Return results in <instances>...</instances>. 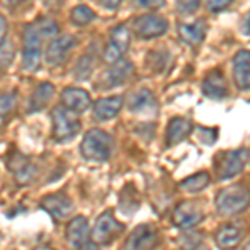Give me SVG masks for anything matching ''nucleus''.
Instances as JSON below:
<instances>
[{
  "mask_svg": "<svg viewBox=\"0 0 250 250\" xmlns=\"http://www.w3.org/2000/svg\"><path fill=\"white\" fill-rule=\"evenodd\" d=\"M9 170L14 172V177L15 180L19 182V185H27L32 182V179L35 177V165L30 162L27 157L23 155H14L12 160L9 162Z\"/></svg>",
  "mask_w": 250,
  "mask_h": 250,
  "instance_id": "obj_19",
  "label": "nucleus"
},
{
  "mask_svg": "<svg viewBox=\"0 0 250 250\" xmlns=\"http://www.w3.org/2000/svg\"><path fill=\"white\" fill-rule=\"evenodd\" d=\"M240 240H242V230L233 227V225H224L215 233V242L222 249L235 247Z\"/></svg>",
  "mask_w": 250,
  "mask_h": 250,
  "instance_id": "obj_25",
  "label": "nucleus"
},
{
  "mask_svg": "<svg viewBox=\"0 0 250 250\" xmlns=\"http://www.w3.org/2000/svg\"><path fill=\"white\" fill-rule=\"evenodd\" d=\"M22 2H25V0H0V3L5 7H10V9H14V7H19Z\"/></svg>",
  "mask_w": 250,
  "mask_h": 250,
  "instance_id": "obj_35",
  "label": "nucleus"
},
{
  "mask_svg": "<svg viewBox=\"0 0 250 250\" xmlns=\"http://www.w3.org/2000/svg\"><path fill=\"white\" fill-rule=\"evenodd\" d=\"M128 45H130V29L125 23H120L112 30L107 47L104 50V62L110 65V63H115L117 60L124 59Z\"/></svg>",
  "mask_w": 250,
  "mask_h": 250,
  "instance_id": "obj_7",
  "label": "nucleus"
},
{
  "mask_svg": "<svg viewBox=\"0 0 250 250\" xmlns=\"http://www.w3.org/2000/svg\"><path fill=\"white\" fill-rule=\"evenodd\" d=\"M19 107V95L15 90L0 94V127L9 124Z\"/></svg>",
  "mask_w": 250,
  "mask_h": 250,
  "instance_id": "obj_24",
  "label": "nucleus"
},
{
  "mask_svg": "<svg viewBox=\"0 0 250 250\" xmlns=\"http://www.w3.org/2000/svg\"><path fill=\"white\" fill-rule=\"evenodd\" d=\"M202 92H204L205 97L213 99V100H220L227 95V83H225V77L219 68L210 70L207 74V77L204 79V83H202Z\"/></svg>",
  "mask_w": 250,
  "mask_h": 250,
  "instance_id": "obj_18",
  "label": "nucleus"
},
{
  "mask_svg": "<svg viewBox=\"0 0 250 250\" xmlns=\"http://www.w3.org/2000/svg\"><path fill=\"white\" fill-rule=\"evenodd\" d=\"M207 25L204 20H197L193 23H180L179 25V35L180 40L187 45H199L205 37Z\"/></svg>",
  "mask_w": 250,
  "mask_h": 250,
  "instance_id": "obj_20",
  "label": "nucleus"
},
{
  "mask_svg": "<svg viewBox=\"0 0 250 250\" xmlns=\"http://www.w3.org/2000/svg\"><path fill=\"white\" fill-rule=\"evenodd\" d=\"M54 85L48 82H40L37 87L34 88L30 99H29V112H40L43 110L50 99L54 97Z\"/></svg>",
  "mask_w": 250,
  "mask_h": 250,
  "instance_id": "obj_22",
  "label": "nucleus"
},
{
  "mask_svg": "<svg viewBox=\"0 0 250 250\" xmlns=\"http://www.w3.org/2000/svg\"><path fill=\"white\" fill-rule=\"evenodd\" d=\"M94 57L92 55H83L82 59L79 60V63L74 68V77L79 80H85L88 79V75L94 72Z\"/></svg>",
  "mask_w": 250,
  "mask_h": 250,
  "instance_id": "obj_28",
  "label": "nucleus"
},
{
  "mask_svg": "<svg viewBox=\"0 0 250 250\" xmlns=\"http://www.w3.org/2000/svg\"><path fill=\"white\" fill-rule=\"evenodd\" d=\"M122 107H124V99L120 95L104 97V99H99L94 104V115L95 119L107 122V120L115 119L119 115V112L122 110Z\"/></svg>",
  "mask_w": 250,
  "mask_h": 250,
  "instance_id": "obj_15",
  "label": "nucleus"
},
{
  "mask_svg": "<svg viewBox=\"0 0 250 250\" xmlns=\"http://www.w3.org/2000/svg\"><path fill=\"white\" fill-rule=\"evenodd\" d=\"M210 184V175L207 172H199V173H193V175L187 177L180 182V188L185 192H190V193H195V192H200L204 190L207 185Z\"/></svg>",
  "mask_w": 250,
  "mask_h": 250,
  "instance_id": "obj_26",
  "label": "nucleus"
},
{
  "mask_svg": "<svg viewBox=\"0 0 250 250\" xmlns=\"http://www.w3.org/2000/svg\"><path fill=\"white\" fill-rule=\"evenodd\" d=\"M100 5H104L108 10H117L122 3V0H99Z\"/></svg>",
  "mask_w": 250,
  "mask_h": 250,
  "instance_id": "obj_34",
  "label": "nucleus"
},
{
  "mask_svg": "<svg viewBox=\"0 0 250 250\" xmlns=\"http://www.w3.org/2000/svg\"><path fill=\"white\" fill-rule=\"evenodd\" d=\"M128 108L132 112H139V114H147V112L157 110V102L155 97L148 88H140L135 94H132L130 102H128Z\"/></svg>",
  "mask_w": 250,
  "mask_h": 250,
  "instance_id": "obj_23",
  "label": "nucleus"
},
{
  "mask_svg": "<svg viewBox=\"0 0 250 250\" xmlns=\"http://www.w3.org/2000/svg\"><path fill=\"white\" fill-rule=\"evenodd\" d=\"M197 128H199L200 140H202L204 144L212 145L213 142H215V139H217V130H215V128L212 130V134H210V130H208V128H205V127H197Z\"/></svg>",
  "mask_w": 250,
  "mask_h": 250,
  "instance_id": "obj_31",
  "label": "nucleus"
},
{
  "mask_svg": "<svg viewBox=\"0 0 250 250\" xmlns=\"http://www.w3.org/2000/svg\"><path fill=\"white\" fill-rule=\"evenodd\" d=\"M192 134V124L184 117H173L168 122L167 128V144L177 145Z\"/></svg>",
  "mask_w": 250,
  "mask_h": 250,
  "instance_id": "obj_21",
  "label": "nucleus"
},
{
  "mask_svg": "<svg viewBox=\"0 0 250 250\" xmlns=\"http://www.w3.org/2000/svg\"><path fill=\"white\" fill-rule=\"evenodd\" d=\"M250 205V188L242 184H233L219 192L215 207L220 215H237Z\"/></svg>",
  "mask_w": 250,
  "mask_h": 250,
  "instance_id": "obj_2",
  "label": "nucleus"
},
{
  "mask_svg": "<svg viewBox=\"0 0 250 250\" xmlns=\"http://www.w3.org/2000/svg\"><path fill=\"white\" fill-rule=\"evenodd\" d=\"M94 19H95L94 10L88 9L87 5H77V7H74L72 12H70L72 23H74V25H77V27H85Z\"/></svg>",
  "mask_w": 250,
  "mask_h": 250,
  "instance_id": "obj_27",
  "label": "nucleus"
},
{
  "mask_svg": "<svg viewBox=\"0 0 250 250\" xmlns=\"http://www.w3.org/2000/svg\"><path fill=\"white\" fill-rule=\"evenodd\" d=\"M199 0H177V12L180 15H190L199 9Z\"/></svg>",
  "mask_w": 250,
  "mask_h": 250,
  "instance_id": "obj_29",
  "label": "nucleus"
},
{
  "mask_svg": "<svg viewBox=\"0 0 250 250\" xmlns=\"http://www.w3.org/2000/svg\"><path fill=\"white\" fill-rule=\"evenodd\" d=\"M140 9H160L165 5V0H135Z\"/></svg>",
  "mask_w": 250,
  "mask_h": 250,
  "instance_id": "obj_32",
  "label": "nucleus"
},
{
  "mask_svg": "<svg viewBox=\"0 0 250 250\" xmlns=\"http://www.w3.org/2000/svg\"><path fill=\"white\" fill-rule=\"evenodd\" d=\"M157 244V230L152 225H139L128 240L125 242V249H152Z\"/></svg>",
  "mask_w": 250,
  "mask_h": 250,
  "instance_id": "obj_16",
  "label": "nucleus"
},
{
  "mask_svg": "<svg viewBox=\"0 0 250 250\" xmlns=\"http://www.w3.org/2000/svg\"><path fill=\"white\" fill-rule=\"evenodd\" d=\"M245 249H250V242H249V244H247V245H245Z\"/></svg>",
  "mask_w": 250,
  "mask_h": 250,
  "instance_id": "obj_37",
  "label": "nucleus"
},
{
  "mask_svg": "<svg viewBox=\"0 0 250 250\" xmlns=\"http://www.w3.org/2000/svg\"><path fill=\"white\" fill-rule=\"evenodd\" d=\"M47 39L34 22L23 27V50H22V65L25 70H37L40 65V55H42V42Z\"/></svg>",
  "mask_w": 250,
  "mask_h": 250,
  "instance_id": "obj_4",
  "label": "nucleus"
},
{
  "mask_svg": "<svg viewBox=\"0 0 250 250\" xmlns=\"http://www.w3.org/2000/svg\"><path fill=\"white\" fill-rule=\"evenodd\" d=\"M167 20H165L162 15L157 14H144L139 15L137 19H134L132 22V29H134V34L139 39L148 40V39H155L160 37L167 32Z\"/></svg>",
  "mask_w": 250,
  "mask_h": 250,
  "instance_id": "obj_8",
  "label": "nucleus"
},
{
  "mask_svg": "<svg viewBox=\"0 0 250 250\" xmlns=\"http://www.w3.org/2000/svg\"><path fill=\"white\" fill-rule=\"evenodd\" d=\"M65 239L75 249L94 247V244L90 242V230H88V222L85 217L79 215L68 222L65 227Z\"/></svg>",
  "mask_w": 250,
  "mask_h": 250,
  "instance_id": "obj_12",
  "label": "nucleus"
},
{
  "mask_svg": "<svg viewBox=\"0 0 250 250\" xmlns=\"http://www.w3.org/2000/svg\"><path fill=\"white\" fill-rule=\"evenodd\" d=\"M232 2L233 0H207V9L215 14V12L225 10Z\"/></svg>",
  "mask_w": 250,
  "mask_h": 250,
  "instance_id": "obj_30",
  "label": "nucleus"
},
{
  "mask_svg": "<svg viewBox=\"0 0 250 250\" xmlns=\"http://www.w3.org/2000/svg\"><path fill=\"white\" fill-rule=\"evenodd\" d=\"M124 230L125 225L115 219L112 210H107L95 220V225L90 232V242L94 244V247L110 245Z\"/></svg>",
  "mask_w": 250,
  "mask_h": 250,
  "instance_id": "obj_5",
  "label": "nucleus"
},
{
  "mask_svg": "<svg viewBox=\"0 0 250 250\" xmlns=\"http://www.w3.org/2000/svg\"><path fill=\"white\" fill-rule=\"evenodd\" d=\"M40 207L50 213L55 220H65L74 212V200L62 192L48 193L40 200Z\"/></svg>",
  "mask_w": 250,
  "mask_h": 250,
  "instance_id": "obj_11",
  "label": "nucleus"
},
{
  "mask_svg": "<svg viewBox=\"0 0 250 250\" xmlns=\"http://www.w3.org/2000/svg\"><path fill=\"white\" fill-rule=\"evenodd\" d=\"M202 219H204L202 208L195 202H192V200L180 202L172 213L173 225H177V227H180V229H190L193 225L200 224Z\"/></svg>",
  "mask_w": 250,
  "mask_h": 250,
  "instance_id": "obj_13",
  "label": "nucleus"
},
{
  "mask_svg": "<svg viewBox=\"0 0 250 250\" xmlns=\"http://www.w3.org/2000/svg\"><path fill=\"white\" fill-rule=\"evenodd\" d=\"M245 162H247V152L244 148L239 150H229L222 152L217 157V172H219L220 180H227L235 177L237 173L242 172Z\"/></svg>",
  "mask_w": 250,
  "mask_h": 250,
  "instance_id": "obj_10",
  "label": "nucleus"
},
{
  "mask_svg": "<svg viewBox=\"0 0 250 250\" xmlns=\"http://www.w3.org/2000/svg\"><path fill=\"white\" fill-rule=\"evenodd\" d=\"M7 30H9V25H7V19L0 14V47L3 45L5 42V37H7Z\"/></svg>",
  "mask_w": 250,
  "mask_h": 250,
  "instance_id": "obj_33",
  "label": "nucleus"
},
{
  "mask_svg": "<svg viewBox=\"0 0 250 250\" xmlns=\"http://www.w3.org/2000/svg\"><path fill=\"white\" fill-rule=\"evenodd\" d=\"M77 115L79 114L68 110L63 105L52 108V137H54L55 142H68L79 134L80 128H82V124L77 119Z\"/></svg>",
  "mask_w": 250,
  "mask_h": 250,
  "instance_id": "obj_3",
  "label": "nucleus"
},
{
  "mask_svg": "<svg viewBox=\"0 0 250 250\" xmlns=\"http://www.w3.org/2000/svg\"><path fill=\"white\" fill-rule=\"evenodd\" d=\"M233 79L237 87L250 90V52L239 50L233 57Z\"/></svg>",
  "mask_w": 250,
  "mask_h": 250,
  "instance_id": "obj_17",
  "label": "nucleus"
},
{
  "mask_svg": "<svg viewBox=\"0 0 250 250\" xmlns=\"http://www.w3.org/2000/svg\"><path fill=\"white\" fill-rule=\"evenodd\" d=\"M242 32H244L245 35H250V14H247L244 23H242Z\"/></svg>",
  "mask_w": 250,
  "mask_h": 250,
  "instance_id": "obj_36",
  "label": "nucleus"
},
{
  "mask_svg": "<svg viewBox=\"0 0 250 250\" xmlns=\"http://www.w3.org/2000/svg\"><path fill=\"white\" fill-rule=\"evenodd\" d=\"M112 152H114V139L100 128H90L80 142V154L88 162H107Z\"/></svg>",
  "mask_w": 250,
  "mask_h": 250,
  "instance_id": "obj_1",
  "label": "nucleus"
},
{
  "mask_svg": "<svg viewBox=\"0 0 250 250\" xmlns=\"http://www.w3.org/2000/svg\"><path fill=\"white\" fill-rule=\"evenodd\" d=\"M77 40L74 35L65 34V35H57L48 42L45 48V62L50 67H59L67 60L68 54L72 52V48L75 47Z\"/></svg>",
  "mask_w": 250,
  "mask_h": 250,
  "instance_id": "obj_9",
  "label": "nucleus"
},
{
  "mask_svg": "<svg viewBox=\"0 0 250 250\" xmlns=\"http://www.w3.org/2000/svg\"><path fill=\"white\" fill-rule=\"evenodd\" d=\"M60 105H63L68 110L75 112V114H82L90 107V95L87 90L77 87H67L65 90L60 94Z\"/></svg>",
  "mask_w": 250,
  "mask_h": 250,
  "instance_id": "obj_14",
  "label": "nucleus"
},
{
  "mask_svg": "<svg viewBox=\"0 0 250 250\" xmlns=\"http://www.w3.org/2000/svg\"><path fill=\"white\" fill-rule=\"evenodd\" d=\"M134 74V63L130 60L120 59L115 63H110V67L102 74L99 82L95 83L97 90H110L114 87H120L130 79Z\"/></svg>",
  "mask_w": 250,
  "mask_h": 250,
  "instance_id": "obj_6",
  "label": "nucleus"
}]
</instances>
